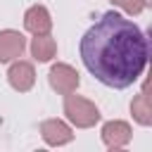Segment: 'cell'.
I'll use <instances>...</instances> for the list:
<instances>
[{
	"label": "cell",
	"instance_id": "cell-12",
	"mask_svg": "<svg viewBox=\"0 0 152 152\" xmlns=\"http://www.w3.org/2000/svg\"><path fill=\"white\" fill-rule=\"evenodd\" d=\"M142 2H145V5H150V2H152V0H142Z\"/></svg>",
	"mask_w": 152,
	"mask_h": 152
},
{
	"label": "cell",
	"instance_id": "cell-11",
	"mask_svg": "<svg viewBox=\"0 0 152 152\" xmlns=\"http://www.w3.org/2000/svg\"><path fill=\"white\" fill-rule=\"evenodd\" d=\"M109 2H112V5H116V7H121L126 14H133V17H135V14H140V12L147 7L142 0H109Z\"/></svg>",
	"mask_w": 152,
	"mask_h": 152
},
{
	"label": "cell",
	"instance_id": "cell-10",
	"mask_svg": "<svg viewBox=\"0 0 152 152\" xmlns=\"http://www.w3.org/2000/svg\"><path fill=\"white\" fill-rule=\"evenodd\" d=\"M131 114H133V119L140 124V126H150L152 124V109H150V100H147V90L142 88L138 95H135V100L131 102Z\"/></svg>",
	"mask_w": 152,
	"mask_h": 152
},
{
	"label": "cell",
	"instance_id": "cell-5",
	"mask_svg": "<svg viewBox=\"0 0 152 152\" xmlns=\"http://www.w3.org/2000/svg\"><path fill=\"white\" fill-rule=\"evenodd\" d=\"M40 135L50 147H59V145H66L74 140L69 124H64L62 119H45L40 124Z\"/></svg>",
	"mask_w": 152,
	"mask_h": 152
},
{
	"label": "cell",
	"instance_id": "cell-8",
	"mask_svg": "<svg viewBox=\"0 0 152 152\" xmlns=\"http://www.w3.org/2000/svg\"><path fill=\"white\" fill-rule=\"evenodd\" d=\"M24 28H26L28 33H33V36H38V33H50V28H52V17H50L48 7H43V5L28 7L26 14H24Z\"/></svg>",
	"mask_w": 152,
	"mask_h": 152
},
{
	"label": "cell",
	"instance_id": "cell-4",
	"mask_svg": "<svg viewBox=\"0 0 152 152\" xmlns=\"http://www.w3.org/2000/svg\"><path fill=\"white\" fill-rule=\"evenodd\" d=\"M7 81L17 93H28L36 83V69L31 62L26 59H17L12 62V66L7 69Z\"/></svg>",
	"mask_w": 152,
	"mask_h": 152
},
{
	"label": "cell",
	"instance_id": "cell-9",
	"mask_svg": "<svg viewBox=\"0 0 152 152\" xmlns=\"http://www.w3.org/2000/svg\"><path fill=\"white\" fill-rule=\"evenodd\" d=\"M31 55L36 62H50L57 55V40L50 33H38L31 40Z\"/></svg>",
	"mask_w": 152,
	"mask_h": 152
},
{
	"label": "cell",
	"instance_id": "cell-1",
	"mask_svg": "<svg viewBox=\"0 0 152 152\" xmlns=\"http://www.w3.org/2000/svg\"><path fill=\"white\" fill-rule=\"evenodd\" d=\"M81 59L86 69L107 88L124 90L133 86L150 57L147 36L119 12H104L81 38Z\"/></svg>",
	"mask_w": 152,
	"mask_h": 152
},
{
	"label": "cell",
	"instance_id": "cell-2",
	"mask_svg": "<svg viewBox=\"0 0 152 152\" xmlns=\"http://www.w3.org/2000/svg\"><path fill=\"white\" fill-rule=\"evenodd\" d=\"M64 114L76 128H93L102 116L95 102H90L88 97L74 95V93L64 95Z\"/></svg>",
	"mask_w": 152,
	"mask_h": 152
},
{
	"label": "cell",
	"instance_id": "cell-3",
	"mask_svg": "<svg viewBox=\"0 0 152 152\" xmlns=\"http://www.w3.org/2000/svg\"><path fill=\"white\" fill-rule=\"evenodd\" d=\"M48 81H50V88L59 95H69V93H76L78 83H81V76L78 71L71 66V64H64V62H57L50 66V74H48Z\"/></svg>",
	"mask_w": 152,
	"mask_h": 152
},
{
	"label": "cell",
	"instance_id": "cell-7",
	"mask_svg": "<svg viewBox=\"0 0 152 152\" xmlns=\"http://www.w3.org/2000/svg\"><path fill=\"white\" fill-rule=\"evenodd\" d=\"M24 50H26V38L19 31H14V28L0 31V64L14 62L17 57H21Z\"/></svg>",
	"mask_w": 152,
	"mask_h": 152
},
{
	"label": "cell",
	"instance_id": "cell-6",
	"mask_svg": "<svg viewBox=\"0 0 152 152\" xmlns=\"http://www.w3.org/2000/svg\"><path fill=\"white\" fill-rule=\"evenodd\" d=\"M131 126L121 119H114V121H107L102 126V142L104 147L109 150H119V147H126L131 142Z\"/></svg>",
	"mask_w": 152,
	"mask_h": 152
}]
</instances>
